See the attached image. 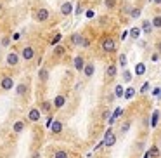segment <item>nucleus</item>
Masks as SVG:
<instances>
[{
  "instance_id": "35",
  "label": "nucleus",
  "mask_w": 161,
  "mask_h": 158,
  "mask_svg": "<svg viewBox=\"0 0 161 158\" xmlns=\"http://www.w3.org/2000/svg\"><path fill=\"white\" fill-rule=\"evenodd\" d=\"M106 7H114V0H106Z\"/></svg>"
},
{
  "instance_id": "1",
  "label": "nucleus",
  "mask_w": 161,
  "mask_h": 158,
  "mask_svg": "<svg viewBox=\"0 0 161 158\" xmlns=\"http://www.w3.org/2000/svg\"><path fill=\"white\" fill-rule=\"evenodd\" d=\"M114 143H116V135L113 134L111 129L106 130V135H104V146H113Z\"/></svg>"
},
{
  "instance_id": "30",
  "label": "nucleus",
  "mask_w": 161,
  "mask_h": 158,
  "mask_svg": "<svg viewBox=\"0 0 161 158\" xmlns=\"http://www.w3.org/2000/svg\"><path fill=\"white\" fill-rule=\"evenodd\" d=\"M123 80H125V82H127V83H128V82H130V80H132V73H130V71H128V70H125V73H123Z\"/></svg>"
},
{
  "instance_id": "11",
  "label": "nucleus",
  "mask_w": 161,
  "mask_h": 158,
  "mask_svg": "<svg viewBox=\"0 0 161 158\" xmlns=\"http://www.w3.org/2000/svg\"><path fill=\"white\" fill-rule=\"evenodd\" d=\"M83 40H85V38L81 37V33H75V35L71 37V42H73L75 45H81V43H83Z\"/></svg>"
},
{
  "instance_id": "12",
  "label": "nucleus",
  "mask_w": 161,
  "mask_h": 158,
  "mask_svg": "<svg viewBox=\"0 0 161 158\" xmlns=\"http://www.w3.org/2000/svg\"><path fill=\"white\" fill-rule=\"evenodd\" d=\"M64 103H66V97H64V96H57V97L54 99V106H56V108H62Z\"/></svg>"
},
{
  "instance_id": "23",
  "label": "nucleus",
  "mask_w": 161,
  "mask_h": 158,
  "mask_svg": "<svg viewBox=\"0 0 161 158\" xmlns=\"http://www.w3.org/2000/svg\"><path fill=\"white\" fill-rule=\"evenodd\" d=\"M130 37H132V38H139V37H140V30H139V28H132V30H130Z\"/></svg>"
},
{
  "instance_id": "6",
  "label": "nucleus",
  "mask_w": 161,
  "mask_h": 158,
  "mask_svg": "<svg viewBox=\"0 0 161 158\" xmlns=\"http://www.w3.org/2000/svg\"><path fill=\"white\" fill-rule=\"evenodd\" d=\"M17 63H19V56H17L16 52H11V54L7 56V64H9V66H16Z\"/></svg>"
},
{
  "instance_id": "27",
  "label": "nucleus",
  "mask_w": 161,
  "mask_h": 158,
  "mask_svg": "<svg viewBox=\"0 0 161 158\" xmlns=\"http://www.w3.org/2000/svg\"><path fill=\"white\" fill-rule=\"evenodd\" d=\"M149 156H152V158H158L159 156V149L154 146V148H151V151H149Z\"/></svg>"
},
{
  "instance_id": "25",
  "label": "nucleus",
  "mask_w": 161,
  "mask_h": 158,
  "mask_svg": "<svg viewBox=\"0 0 161 158\" xmlns=\"http://www.w3.org/2000/svg\"><path fill=\"white\" fill-rule=\"evenodd\" d=\"M23 129H25V123L23 122H16L14 123V132H23Z\"/></svg>"
},
{
  "instance_id": "16",
  "label": "nucleus",
  "mask_w": 161,
  "mask_h": 158,
  "mask_svg": "<svg viewBox=\"0 0 161 158\" xmlns=\"http://www.w3.org/2000/svg\"><path fill=\"white\" fill-rule=\"evenodd\" d=\"M114 96H116V97H125V90H123L121 85H116V87H114Z\"/></svg>"
},
{
  "instance_id": "36",
  "label": "nucleus",
  "mask_w": 161,
  "mask_h": 158,
  "mask_svg": "<svg viewBox=\"0 0 161 158\" xmlns=\"http://www.w3.org/2000/svg\"><path fill=\"white\" fill-rule=\"evenodd\" d=\"M147 89H149V83L146 82V83L142 85V89H140V92H142V94H144V92H147Z\"/></svg>"
},
{
  "instance_id": "2",
  "label": "nucleus",
  "mask_w": 161,
  "mask_h": 158,
  "mask_svg": "<svg viewBox=\"0 0 161 158\" xmlns=\"http://www.w3.org/2000/svg\"><path fill=\"white\" fill-rule=\"evenodd\" d=\"M102 49H104L106 52H113L114 49H116V43H114L113 38H106V40L102 42Z\"/></svg>"
},
{
  "instance_id": "22",
  "label": "nucleus",
  "mask_w": 161,
  "mask_h": 158,
  "mask_svg": "<svg viewBox=\"0 0 161 158\" xmlns=\"http://www.w3.org/2000/svg\"><path fill=\"white\" fill-rule=\"evenodd\" d=\"M16 92H17L19 96H23V94L26 92V85H25V83H19V85H17V89H16Z\"/></svg>"
},
{
  "instance_id": "17",
  "label": "nucleus",
  "mask_w": 161,
  "mask_h": 158,
  "mask_svg": "<svg viewBox=\"0 0 161 158\" xmlns=\"http://www.w3.org/2000/svg\"><path fill=\"white\" fill-rule=\"evenodd\" d=\"M106 75H107L109 78H113L114 75H116V66H114V64H111V66H107V70H106Z\"/></svg>"
},
{
  "instance_id": "34",
  "label": "nucleus",
  "mask_w": 161,
  "mask_h": 158,
  "mask_svg": "<svg viewBox=\"0 0 161 158\" xmlns=\"http://www.w3.org/2000/svg\"><path fill=\"white\" fill-rule=\"evenodd\" d=\"M151 61H152V63H158V61H159V54H152V56H151Z\"/></svg>"
},
{
  "instance_id": "33",
  "label": "nucleus",
  "mask_w": 161,
  "mask_h": 158,
  "mask_svg": "<svg viewBox=\"0 0 161 158\" xmlns=\"http://www.w3.org/2000/svg\"><path fill=\"white\" fill-rule=\"evenodd\" d=\"M128 129H130V122H127V123H123V125H121V132H127Z\"/></svg>"
},
{
  "instance_id": "3",
  "label": "nucleus",
  "mask_w": 161,
  "mask_h": 158,
  "mask_svg": "<svg viewBox=\"0 0 161 158\" xmlns=\"http://www.w3.org/2000/svg\"><path fill=\"white\" fill-rule=\"evenodd\" d=\"M73 12V4L71 2H64L62 5H61V14L62 16H70Z\"/></svg>"
},
{
  "instance_id": "26",
  "label": "nucleus",
  "mask_w": 161,
  "mask_h": 158,
  "mask_svg": "<svg viewBox=\"0 0 161 158\" xmlns=\"http://www.w3.org/2000/svg\"><path fill=\"white\" fill-rule=\"evenodd\" d=\"M152 26H154V28H161V16H156V17L152 19Z\"/></svg>"
},
{
  "instance_id": "37",
  "label": "nucleus",
  "mask_w": 161,
  "mask_h": 158,
  "mask_svg": "<svg viewBox=\"0 0 161 158\" xmlns=\"http://www.w3.org/2000/svg\"><path fill=\"white\" fill-rule=\"evenodd\" d=\"M2 45H4V47H7V45H9V38H7V37L2 38Z\"/></svg>"
},
{
  "instance_id": "18",
  "label": "nucleus",
  "mask_w": 161,
  "mask_h": 158,
  "mask_svg": "<svg viewBox=\"0 0 161 158\" xmlns=\"http://www.w3.org/2000/svg\"><path fill=\"white\" fill-rule=\"evenodd\" d=\"M135 73H137V75H144V73H146V66H144L142 63H139V64L135 66Z\"/></svg>"
},
{
  "instance_id": "10",
  "label": "nucleus",
  "mask_w": 161,
  "mask_h": 158,
  "mask_svg": "<svg viewBox=\"0 0 161 158\" xmlns=\"http://www.w3.org/2000/svg\"><path fill=\"white\" fill-rule=\"evenodd\" d=\"M83 75H85V77H92V75H94V64H92V63L85 64V68H83Z\"/></svg>"
},
{
  "instance_id": "20",
  "label": "nucleus",
  "mask_w": 161,
  "mask_h": 158,
  "mask_svg": "<svg viewBox=\"0 0 161 158\" xmlns=\"http://www.w3.org/2000/svg\"><path fill=\"white\" fill-rule=\"evenodd\" d=\"M121 113H123V109H121V108H118V109H116V111H114V113H113V117H111V118H109V123H113V122H114V120H116V118H118V117H120V115H121Z\"/></svg>"
},
{
  "instance_id": "9",
  "label": "nucleus",
  "mask_w": 161,
  "mask_h": 158,
  "mask_svg": "<svg viewBox=\"0 0 161 158\" xmlns=\"http://www.w3.org/2000/svg\"><path fill=\"white\" fill-rule=\"evenodd\" d=\"M50 130H52L54 134H61V132H62V123H61L59 120L52 122V125H50Z\"/></svg>"
},
{
  "instance_id": "5",
  "label": "nucleus",
  "mask_w": 161,
  "mask_h": 158,
  "mask_svg": "<svg viewBox=\"0 0 161 158\" xmlns=\"http://www.w3.org/2000/svg\"><path fill=\"white\" fill-rule=\"evenodd\" d=\"M49 19V11L47 9H38L36 11V21H47Z\"/></svg>"
},
{
  "instance_id": "15",
  "label": "nucleus",
  "mask_w": 161,
  "mask_h": 158,
  "mask_svg": "<svg viewBox=\"0 0 161 158\" xmlns=\"http://www.w3.org/2000/svg\"><path fill=\"white\" fill-rule=\"evenodd\" d=\"M142 30H144V33H151L152 31V23H149L147 19L142 23Z\"/></svg>"
},
{
  "instance_id": "14",
  "label": "nucleus",
  "mask_w": 161,
  "mask_h": 158,
  "mask_svg": "<svg viewBox=\"0 0 161 158\" xmlns=\"http://www.w3.org/2000/svg\"><path fill=\"white\" fill-rule=\"evenodd\" d=\"M38 78H40L42 82H45V80L49 78V71L45 70V68H40V71H38Z\"/></svg>"
},
{
  "instance_id": "7",
  "label": "nucleus",
  "mask_w": 161,
  "mask_h": 158,
  "mask_svg": "<svg viewBox=\"0 0 161 158\" xmlns=\"http://www.w3.org/2000/svg\"><path fill=\"white\" fill-rule=\"evenodd\" d=\"M28 118H30L31 122H36V120L40 118V109H36V108H31V109H30V113H28Z\"/></svg>"
},
{
  "instance_id": "8",
  "label": "nucleus",
  "mask_w": 161,
  "mask_h": 158,
  "mask_svg": "<svg viewBox=\"0 0 161 158\" xmlns=\"http://www.w3.org/2000/svg\"><path fill=\"white\" fill-rule=\"evenodd\" d=\"M33 56H35V51H33V47H25V49H23V57H25L26 61H30Z\"/></svg>"
},
{
  "instance_id": "29",
  "label": "nucleus",
  "mask_w": 161,
  "mask_h": 158,
  "mask_svg": "<svg viewBox=\"0 0 161 158\" xmlns=\"http://www.w3.org/2000/svg\"><path fill=\"white\" fill-rule=\"evenodd\" d=\"M49 109H50V103H49V101H43V103H42V111L47 113Z\"/></svg>"
},
{
  "instance_id": "39",
  "label": "nucleus",
  "mask_w": 161,
  "mask_h": 158,
  "mask_svg": "<svg viewBox=\"0 0 161 158\" xmlns=\"http://www.w3.org/2000/svg\"><path fill=\"white\" fill-rule=\"evenodd\" d=\"M156 47H158V52H159V54H161V42H159V43H158V45H156Z\"/></svg>"
},
{
  "instance_id": "41",
  "label": "nucleus",
  "mask_w": 161,
  "mask_h": 158,
  "mask_svg": "<svg viewBox=\"0 0 161 158\" xmlns=\"http://www.w3.org/2000/svg\"><path fill=\"white\" fill-rule=\"evenodd\" d=\"M152 2H154V4H161V0H152Z\"/></svg>"
},
{
  "instance_id": "32",
  "label": "nucleus",
  "mask_w": 161,
  "mask_h": 158,
  "mask_svg": "<svg viewBox=\"0 0 161 158\" xmlns=\"http://www.w3.org/2000/svg\"><path fill=\"white\" fill-rule=\"evenodd\" d=\"M139 16H140V9H133V11H132V17H133V19H137Z\"/></svg>"
},
{
  "instance_id": "19",
  "label": "nucleus",
  "mask_w": 161,
  "mask_h": 158,
  "mask_svg": "<svg viewBox=\"0 0 161 158\" xmlns=\"http://www.w3.org/2000/svg\"><path fill=\"white\" fill-rule=\"evenodd\" d=\"M135 96V89H132V87H128L127 90H125V99H132Z\"/></svg>"
},
{
  "instance_id": "38",
  "label": "nucleus",
  "mask_w": 161,
  "mask_h": 158,
  "mask_svg": "<svg viewBox=\"0 0 161 158\" xmlns=\"http://www.w3.org/2000/svg\"><path fill=\"white\" fill-rule=\"evenodd\" d=\"M59 40H61V35H57V37H56V38H54V40H52V43H54V45H56V43H57V42H59Z\"/></svg>"
},
{
  "instance_id": "31",
  "label": "nucleus",
  "mask_w": 161,
  "mask_h": 158,
  "mask_svg": "<svg viewBox=\"0 0 161 158\" xmlns=\"http://www.w3.org/2000/svg\"><path fill=\"white\" fill-rule=\"evenodd\" d=\"M120 64H121L123 68L127 66V56H125V54H121V56H120Z\"/></svg>"
},
{
  "instance_id": "13",
  "label": "nucleus",
  "mask_w": 161,
  "mask_h": 158,
  "mask_svg": "<svg viewBox=\"0 0 161 158\" xmlns=\"http://www.w3.org/2000/svg\"><path fill=\"white\" fill-rule=\"evenodd\" d=\"M75 68L78 71H83V68H85V63H83V57H76L75 59Z\"/></svg>"
},
{
  "instance_id": "28",
  "label": "nucleus",
  "mask_w": 161,
  "mask_h": 158,
  "mask_svg": "<svg viewBox=\"0 0 161 158\" xmlns=\"http://www.w3.org/2000/svg\"><path fill=\"white\" fill-rule=\"evenodd\" d=\"M54 158H68V153L66 151H56L54 153Z\"/></svg>"
},
{
  "instance_id": "24",
  "label": "nucleus",
  "mask_w": 161,
  "mask_h": 158,
  "mask_svg": "<svg viewBox=\"0 0 161 158\" xmlns=\"http://www.w3.org/2000/svg\"><path fill=\"white\" fill-rule=\"evenodd\" d=\"M62 52H64L62 45H56V47H54V56H62Z\"/></svg>"
},
{
  "instance_id": "21",
  "label": "nucleus",
  "mask_w": 161,
  "mask_h": 158,
  "mask_svg": "<svg viewBox=\"0 0 161 158\" xmlns=\"http://www.w3.org/2000/svg\"><path fill=\"white\" fill-rule=\"evenodd\" d=\"M158 120H159V111H154V113H152V118H151V125L156 127V125H158Z\"/></svg>"
},
{
  "instance_id": "4",
  "label": "nucleus",
  "mask_w": 161,
  "mask_h": 158,
  "mask_svg": "<svg viewBox=\"0 0 161 158\" xmlns=\"http://www.w3.org/2000/svg\"><path fill=\"white\" fill-rule=\"evenodd\" d=\"M2 89L4 90H11V89H14V80L11 78V77H5V78H2Z\"/></svg>"
},
{
  "instance_id": "40",
  "label": "nucleus",
  "mask_w": 161,
  "mask_h": 158,
  "mask_svg": "<svg viewBox=\"0 0 161 158\" xmlns=\"http://www.w3.org/2000/svg\"><path fill=\"white\" fill-rule=\"evenodd\" d=\"M33 158H40V153H35V155H33Z\"/></svg>"
}]
</instances>
